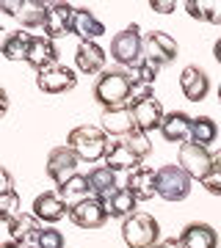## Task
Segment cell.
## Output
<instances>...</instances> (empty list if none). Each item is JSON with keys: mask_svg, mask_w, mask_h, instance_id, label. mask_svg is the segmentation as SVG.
I'll list each match as a JSON object with an SVG mask.
<instances>
[{"mask_svg": "<svg viewBox=\"0 0 221 248\" xmlns=\"http://www.w3.org/2000/svg\"><path fill=\"white\" fill-rule=\"evenodd\" d=\"M130 91H133V78L127 69H105L94 80V99L105 110L130 108Z\"/></svg>", "mask_w": 221, "mask_h": 248, "instance_id": "obj_1", "label": "cell"}, {"mask_svg": "<svg viewBox=\"0 0 221 248\" xmlns=\"http://www.w3.org/2000/svg\"><path fill=\"white\" fill-rule=\"evenodd\" d=\"M67 146H69L80 160L86 163H97L108 155V135L102 133V127H94V124H80L75 127L69 135H67Z\"/></svg>", "mask_w": 221, "mask_h": 248, "instance_id": "obj_2", "label": "cell"}, {"mask_svg": "<svg viewBox=\"0 0 221 248\" xmlns=\"http://www.w3.org/2000/svg\"><path fill=\"white\" fill-rule=\"evenodd\" d=\"M122 240L127 248H155L160 243V223L150 213H133L122 221Z\"/></svg>", "mask_w": 221, "mask_h": 248, "instance_id": "obj_3", "label": "cell"}, {"mask_svg": "<svg viewBox=\"0 0 221 248\" xmlns=\"http://www.w3.org/2000/svg\"><path fill=\"white\" fill-rule=\"evenodd\" d=\"M111 58L119 63V69H136L144 61V36L138 25L124 28L111 39Z\"/></svg>", "mask_w": 221, "mask_h": 248, "instance_id": "obj_4", "label": "cell"}, {"mask_svg": "<svg viewBox=\"0 0 221 248\" xmlns=\"http://www.w3.org/2000/svg\"><path fill=\"white\" fill-rule=\"evenodd\" d=\"M191 182L194 179L188 177L183 166H160L158 169V196L166 199V202H183L191 193Z\"/></svg>", "mask_w": 221, "mask_h": 248, "instance_id": "obj_5", "label": "cell"}, {"mask_svg": "<svg viewBox=\"0 0 221 248\" xmlns=\"http://www.w3.org/2000/svg\"><path fill=\"white\" fill-rule=\"evenodd\" d=\"M180 166H183V171H186L191 179L204 182L213 171V155H210V149H204L199 143L188 141V143L180 146Z\"/></svg>", "mask_w": 221, "mask_h": 248, "instance_id": "obj_6", "label": "cell"}, {"mask_svg": "<svg viewBox=\"0 0 221 248\" xmlns=\"http://www.w3.org/2000/svg\"><path fill=\"white\" fill-rule=\"evenodd\" d=\"M78 166H80V157L69 149V146H55V149H50V155H47V174H50V179H53L58 187L67 185L72 177H78L80 174Z\"/></svg>", "mask_w": 221, "mask_h": 248, "instance_id": "obj_7", "label": "cell"}, {"mask_svg": "<svg viewBox=\"0 0 221 248\" xmlns=\"http://www.w3.org/2000/svg\"><path fill=\"white\" fill-rule=\"evenodd\" d=\"M3 229L9 234V240L19 243V246L25 248H39V234H42V223L36 218L34 213H19L17 218H11V221H3Z\"/></svg>", "mask_w": 221, "mask_h": 248, "instance_id": "obj_8", "label": "cell"}, {"mask_svg": "<svg viewBox=\"0 0 221 248\" xmlns=\"http://www.w3.org/2000/svg\"><path fill=\"white\" fill-rule=\"evenodd\" d=\"M36 86L44 94H64V91H72L78 86V75H75V69L64 66V63H53L47 69L36 72Z\"/></svg>", "mask_w": 221, "mask_h": 248, "instance_id": "obj_9", "label": "cell"}, {"mask_svg": "<svg viewBox=\"0 0 221 248\" xmlns=\"http://www.w3.org/2000/svg\"><path fill=\"white\" fill-rule=\"evenodd\" d=\"M177 53H180L177 42L163 31H150L144 36V58L147 61L158 63V66H169L177 58Z\"/></svg>", "mask_w": 221, "mask_h": 248, "instance_id": "obj_10", "label": "cell"}, {"mask_svg": "<svg viewBox=\"0 0 221 248\" xmlns=\"http://www.w3.org/2000/svg\"><path fill=\"white\" fill-rule=\"evenodd\" d=\"M69 221L80 229H100V226H105L108 221V210L105 204L100 202V199H83V202L72 204L69 207Z\"/></svg>", "mask_w": 221, "mask_h": 248, "instance_id": "obj_11", "label": "cell"}, {"mask_svg": "<svg viewBox=\"0 0 221 248\" xmlns=\"http://www.w3.org/2000/svg\"><path fill=\"white\" fill-rule=\"evenodd\" d=\"M75 6L69 3H50V11H47V22H44V36L50 39H61V36L72 33V25H75Z\"/></svg>", "mask_w": 221, "mask_h": 248, "instance_id": "obj_12", "label": "cell"}, {"mask_svg": "<svg viewBox=\"0 0 221 248\" xmlns=\"http://www.w3.org/2000/svg\"><path fill=\"white\" fill-rule=\"evenodd\" d=\"M130 110H133V119H136V130H141L147 135L160 130V124L166 119V110H163L158 97H150L138 102V105H130Z\"/></svg>", "mask_w": 221, "mask_h": 248, "instance_id": "obj_13", "label": "cell"}, {"mask_svg": "<svg viewBox=\"0 0 221 248\" xmlns=\"http://www.w3.org/2000/svg\"><path fill=\"white\" fill-rule=\"evenodd\" d=\"M180 91H183V97L191 99V102H202L207 97V91H210V78H207V72L199 69V66H186V69L180 72Z\"/></svg>", "mask_w": 221, "mask_h": 248, "instance_id": "obj_14", "label": "cell"}, {"mask_svg": "<svg viewBox=\"0 0 221 248\" xmlns=\"http://www.w3.org/2000/svg\"><path fill=\"white\" fill-rule=\"evenodd\" d=\"M191 130H194V119L186 110H171V113H166V119L160 124V135L169 143H180V146L191 141Z\"/></svg>", "mask_w": 221, "mask_h": 248, "instance_id": "obj_15", "label": "cell"}, {"mask_svg": "<svg viewBox=\"0 0 221 248\" xmlns=\"http://www.w3.org/2000/svg\"><path fill=\"white\" fill-rule=\"evenodd\" d=\"M67 213H69V204L64 202L58 193H53V190L39 193L34 199V215L42 223H58L61 218H67Z\"/></svg>", "mask_w": 221, "mask_h": 248, "instance_id": "obj_16", "label": "cell"}, {"mask_svg": "<svg viewBox=\"0 0 221 248\" xmlns=\"http://www.w3.org/2000/svg\"><path fill=\"white\" fill-rule=\"evenodd\" d=\"M124 187L136 196V202H150V199H155V193H158V171L147 169V166L130 171Z\"/></svg>", "mask_w": 221, "mask_h": 248, "instance_id": "obj_17", "label": "cell"}, {"mask_svg": "<svg viewBox=\"0 0 221 248\" xmlns=\"http://www.w3.org/2000/svg\"><path fill=\"white\" fill-rule=\"evenodd\" d=\"M28 66H34L36 72L47 69V66H53L58 63V50H55V42L50 36H34L31 39V50H28V58H25Z\"/></svg>", "mask_w": 221, "mask_h": 248, "instance_id": "obj_18", "label": "cell"}, {"mask_svg": "<svg viewBox=\"0 0 221 248\" xmlns=\"http://www.w3.org/2000/svg\"><path fill=\"white\" fill-rule=\"evenodd\" d=\"M100 127L105 135H119V138H127V135L136 133V119H133L130 108H116V110H102L100 116Z\"/></svg>", "mask_w": 221, "mask_h": 248, "instance_id": "obj_19", "label": "cell"}, {"mask_svg": "<svg viewBox=\"0 0 221 248\" xmlns=\"http://www.w3.org/2000/svg\"><path fill=\"white\" fill-rule=\"evenodd\" d=\"M75 63L83 75H102L105 72V50L97 42H80L75 50Z\"/></svg>", "mask_w": 221, "mask_h": 248, "instance_id": "obj_20", "label": "cell"}, {"mask_svg": "<svg viewBox=\"0 0 221 248\" xmlns=\"http://www.w3.org/2000/svg\"><path fill=\"white\" fill-rule=\"evenodd\" d=\"M183 248H219V234L210 223H188L180 234Z\"/></svg>", "mask_w": 221, "mask_h": 248, "instance_id": "obj_21", "label": "cell"}, {"mask_svg": "<svg viewBox=\"0 0 221 248\" xmlns=\"http://www.w3.org/2000/svg\"><path fill=\"white\" fill-rule=\"evenodd\" d=\"M72 33L78 36L80 42H97L100 36L105 33V25L97 19L94 11L78 9V11H75V25H72Z\"/></svg>", "mask_w": 221, "mask_h": 248, "instance_id": "obj_22", "label": "cell"}, {"mask_svg": "<svg viewBox=\"0 0 221 248\" xmlns=\"http://www.w3.org/2000/svg\"><path fill=\"white\" fill-rule=\"evenodd\" d=\"M105 166L111 171H136V169H141V157L127 146V141H119L108 149Z\"/></svg>", "mask_w": 221, "mask_h": 248, "instance_id": "obj_23", "label": "cell"}, {"mask_svg": "<svg viewBox=\"0 0 221 248\" xmlns=\"http://www.w3.org/2000/svg\"><path fill=\"white\" fill-rule=\"evenodd\" d=\"M88 185H91V196L105 202L108 196H114L116 187V171H111L108 166H97V169L88 171Z\"/></svg>", "mask_w": 221, "mask_h": 248, "instance_id": "obj_24", "label": "cell"}, {"mask_svg": "<svg viewBox=\"0 0 221 248\" xmlns=\"http://www.w3.org/2000/svg\"><path fill=\"white\" fill-rule=\"evenodd\" d=\"M31 39L34 33H28V31H11L6 39H3V55L9 58V61H25L28 58V50H31Z\"/></svg>", "mask_w": 221, "mask_h": 248, "instance_id": "obj_25", "label": "cell"}, {"mask_svg": "<svg viewBox=\"0 0 221 248\" xmlns=\"http://www.w3.org/2000/svg\"><path fill=\"white\" fill-rule=\"evenodd\" d=\"M105 210H108V218H130L136 213V196L127 190V187H119L114 196H108L105 202Z\"/></svg>", "mask_w": 221, "mask_h": 248, "instance_id": "obj_26", "label": "cell"}, {"mask_svg": "<svg viewBox=\"0 0 221 248\" xmlns=\"http://www.w3.org/2000/svg\"><path fill=\"white\" fill-rule=\"evenodd\" d=\"M47 11H50V3H42V0H22V9H19L17 19L22 22V28H44Z\"/></svg>", "mask_w": 221, "mask_h": 248, "instance_id": "obj_27", "label": "cell"}, {"mask_svg": "<svg viewBox=\"0 0 221 248\" xmlns=\"http://www.w3.org/2000/svg\"><path fill=\"white\" fill-rule=\"evenodd\" d=\"M186 11L194 19L210 22V25H221V0H188Z\"/></svg>", "mask_w": 221, "mask_h": 248, "instance_id": "obj_28", "label": "cell"}, {"mask_svg": "<svg viewBox=\"0 0 221 248\" xmlns=\"http://www.w3.org/2000/svg\"><path fill=\"white\" fill-rule=\"evenodd\" d=\"M55 193L61 196L67 204H78L83 199H91V185H88V174H78V177H72L67 185H61Z\"/></svg>", "mask_w": 221, "mask_h": 248, "instance_id": "obj_29", "label": "cell"}, {"mask_svg": "<svg viewBox=\"0 0 221 248\" xmlns=\"http://www.w3.org/2000/svg\"><path fill=\"white\" fill-rule=\"evenodd\" d=\"M216 135H219V127L213 122L210 116H194V130H191V141L199 143V146H210L216 141Z\"/></svg>", "mask_w": 221, "mask_h": 248, "instance_id": "obj_30", "label": "cell"}, {"mask_svg": "<svg viewBox=\"0 0 221 248\" xmlns=\"http://www.w3.org/2000/svg\"><path fill=\"white\" fill-rule=\"evenodd\" d=\"M130 72V78H133V83H147V86H155V80H158V72H160V66L158 63H152V61H147L144 58L136 69H127Z\"/></svg>", "mask_w": 221, "mask_h": 248, "instance_id": "obj_31", "label": "cell"}, {"mask_svg": "<svg viewBox=\"0 0 221 248\" xmlns=\"http://www.w3.org/2000/svg\"><path fill=\"white\" fill-rule=\"evenodd\" d=\"M19 215V193L11 190V193H0V218L3 221H11Z\"/></svg>", "mask_w": 221, "mask_h": 248, "instance_id": "obj_32", "label": "cell"}, {"mask_svg": "<svg viewBox=\"0 0 221 248\" xmlns=\"http://www.w3.org/2000/svg\"><path fill=\"white\" fill-rule=\"evenodd\" d=\"M202 187L213 196H221V149L213 155V171H210V177L202 182Z\"/></svg>", "mask_w": 221, "mask_h": 248, "instance_id": "obj_33", "label": "cell"}, {"mask_svg": "<svg viewBox=\"0 0 221 248\" xmlns=\"http://www.w3.org/2000/svg\"><path fill=\"white\" fill-rule=\"evenodd\" d=\"M124 141H127V146H130L133 152H136V155H138V157H147V155H150L152 152V143H150V135L147 133H141V130H136V133L133 135H127V138H124Z\"/></svg>", "mask_w": 221, "mask_h": 248, "instance_id": "obj_34", "label": "cell"}, {"mask_svg": "<svg viewBox=\"0 0 221 248\" xmlns=\"http://www.w3.org/2000/svg\"><path fill=\"white\" fill-rule=\"evenodd\" d=\"M67 246V240L64 234L55 226H44L42 234H39V248H64Z\"/></svg>", "mask_w": 221, "mask_h": 248, "instance_id": "obj_35", "label": "cell"}, {"mask_svg": "<svg viewBox=\"0 0 221 248\" xmlns=\"http://www.w3.org/2000/svg\"><path fill=\"white\" fill-rule=\"evenodd\" d=\"M150 9L158 11V14H171L177 9V3L174 0H150Z\"/></svg>", "mask_w": 221, "mask_h": 248, "instance_id": "obj_36", "label": "cell"}, {"mask_svg": "<svg viewBox=\"0 0 221 248\" xmlns=\"http://www.w3.org/2000/svg\"><path fill=\"white\" fill-rule=\"evenodd\" d=\"M22 9V0H0V11H6L9 17H17Z\"/></svg>", "mask_w": 221, "mask_h": 248, "instance_id": "obj_37", "label": "cell"}, {"mask_svg": "<svg viewBox=\"0 0 221 248\" xmlns=\"http://www.w3.org/2000/svg\"><path fill=\"white\" fill-rule=\"evenodd\" d=\"M14 190V182H11L9 169H0V193H11Z\"/></svg>", "mask_w": 221, "mask_h": 248, "instance_id": "obj_38", "label": "cell"}, {"mask_svg": "<svg viewBox=\"0 0 221 248\" xmlns=\"http://www.w3.org/2000/svg\"><path fill=\"white\" fill-rule=\"evenodd\" d=\"M155 248H183V243H180V237H169V240H160Z\"/></svg>", "mask_w": 221, "mask_h": 248, "instance_id": "obj_39", "label": "cell"}, {"mask_svg": "<svg viewBox=\"0 0 221 248\" xmlns=\"http://www.w3.org/2000/svg\"><path fill=\"white\" fill-rule=\"evenodd\" d=\"M213 55H216V61L221 63V39L216 42V47H213Z\"/></svg>", "mask_w": 221, "mask_h": 248, "instance_id": "obj_40", "label": "cell"}, {"mask_svg": "<svg viewBox=\"0 0 221 248\" xmlns=\"http://www.w3.org/2000/svg\"><path fill=\"white\" fill-rule=\"evenodd\" d=\"M0 99H3V113H6V110H9V94H6V91H0Z\"/></svg>", "mask_w": 221, "mask_h": 248, "instance_id": "obj_41", "label": "cell"}, {"mask_svg": "<svg viewBox=\"0 0 221 248\" xmlns=\"http://www.w3.org/2000/svg\"><path fill=\"white\" fill-rule=\"evenodd\" d=\"M3 248H25V246H19V243H14V240H9V243H6Z\"/></svg>", "mask_w": 221, "mask_h": 248, "instance_id": "obj_42", "label": "cell"}, {"mask_svg": "<svg viewBox=\"0 0 221 248\" xmlns=\"http://www.w3.org/2000/svg\"><path fill=\"white\" fill-rule=\"evenodd\" d=\"M219 102H221V86H219Z\"/></svg>", "mask_w": 221, "mask_h": 248, "instance_id": "obj_43", "label": "cell"}]
</instances>
